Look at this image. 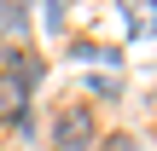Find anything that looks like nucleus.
Segmentation results:
<instances>
[{"instance_id": "f257e3e1", "label": "nucleus", "mask_w": 157, "mask_h": 151, "mask_svg": "<svg viewBox=\"0 0 157 151\" xmlns=\"http://www.w3.org/2000/svg\"><path fill=\"white\" fill-rule=\"evenodd\" d=\"M52 145H58V151H93V145H99L93 111H87V105H64V111L52 116Z\"/></svg>"}, {"instance_id": "f03ea898", "label": "nucleus", "mask_w": 157, "mask_h": 151, "mask_svg": "<svg viewBox=\"0 0 157 151\" xmlns=\"http://www.w3.org/2000/svg\"><path fill=\"white\" fill-rule=\"evenodd\" d=\"M0 76L23 81V87L35 93V87H41V58H35L29 47H17V41H12V47H0Z\"/></svg>"}, {"instance_id": "7ed1b4c3", "label": "nucleus", "mask_w": 157, "mask_h": 151, "mask_svg": "<svg viewBox=\"0 0 157 151\" xmlns=\"http://www.w3.org/2000/svg\"><path fill=\"white\" fill-rule=\"evenodd\" d=\"M0 122H12L17 134H29V87L0 76Z\"/></svg>"}, {"instance_id": "20e7f679", "label": "nucleus", "mask_w": 157, "mask_h": 151, "mask_svg": "<svg viewBox=\"0 0 157 151\" xmlns=\"http://www.w3.org/2000/svg\"><path fill=\"white\" fill-rule=\"evenodd\" d=\"M0 29H6V35H23V29H29V12H23V6H0Z\"/></svg>"}, {"instance_id": "39448f33", "label": "nucleus", "mask_w": 157, "mask_h": 151, "mask_svg": "<svg viewBox=\"0 0 157 151\" xmlns=\"http://www.w3.org/2000/svg\"><path fill=\"white\" fill-rule=\"evenodd\" d=\"M99 151H140V145H134L128 134H117V140H99Z\"/></svg>"}]
</instances>
